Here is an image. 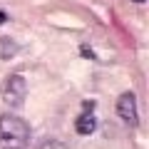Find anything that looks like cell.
Here are the masks:
<instances>
[{"label": "cell", "mask_w": 149, "mask_h": 149, "mask_svg": "<svg viewBox=\"0 0 149 149\" xmlns=\"http://www.w3.org/2000/svg\"><path fill=\"white\" fill-rule=\"evenodd\" d=\"M42 149H67V147H65L62 142H47V144H45Z\"/></svg>", "instance_id": "obj_5"}, {"label": "cell", "mask_w": 149, "mask_h": 149, "mask_svg": "<svg viewBox=\"0 0 149 149\" xmlns=\"http://www.w3.org/2000/svg\"><path fill=\"white\" fill-rule=\"evenodd\" d=\"M30 139V124L17 114H3L0 117V144L3 149H25Z\"/></svg>", "instance_id": "obj_1"}, {"label": "cell", "mask_w": 149, "mask_h": 149, "mask_svg": "<svg viewBox=\"0 0 149 149\" xmlns=\"http://www.w3.org/2000/svg\"><path fill=\"white\" fill-rule=\"evenodd\" d=\"M82 57H87V60H95V52H92L90 47H82Z\"/></svg>", "instance_id": "obj_6"}, {"label": "cell", "mask_w": 149, "mask_h": 149, "mask_svg": "<svg viewBox=\"0 0 149 149\" xmlns=\"http://www.w3.org/2000/svg\"><path fill=\"white\" fill-rule=\"evenodd\" d=\"M137 3H142V0H137Z\"/></svg>", "instance_id": "obj_8"}, {"label": "cell", "mask_w": 149, "mask_h": 149, "mask_svg": "<svg viewBox=\"0 0 149 149\" xmlns=\"http://www.w3.org/2000/svg\"><path fill=\"white\" fill-rule=\"evenodd\" d=\"M3 22H8V15H5L3 10H0V25H3Z\"/></svg>", "instance_id": "obj_7"}, {"label": "cell", "mask_w": 149, "mask_h": 149, "mask_svg": "<svg viewBox=\"0 0 149 149\" xmlns=\"http://www.w3.org/2000/svg\"><path fill=\"white\" fill-rule=\"evenodd\" d=\"M117 114H119L127 124H132V127L139 122V114H137V97H134L132 92L119 95V100H117Z\"/></svg>", "instance_id": "obj_3"}, {"label": "cell", "mask_w": 149, "mask_h": 149, "mask_svg": "<svg viewBox=\"0 0 149 149\" xmlns=\"http://www.w3.org/2000/svg\"><path fill=\"white\" fill-rule=\"evenodd\" d=\"M97 127V119L92 112H85V114H80L77 117V122H74V129H77V134H82V137H87V134H92Z\"/></svg>", "instance_id": "obj_4"}, {"label": "cell", "mask_w": 149, "mask_h": 149, "mask_svg": "<svg viewBox=\"0 0 149 149\" xmlns=\"http://www.w3.org/2000/svg\"><path fill=\"white\" fill-rule=\"evenodd\" d=\"M27 95V85H25V77L22 74H13L5 85V104L8 107H20L25 102Z\"/></svg>", "instance_id": "obj_2"}]
</instances>
